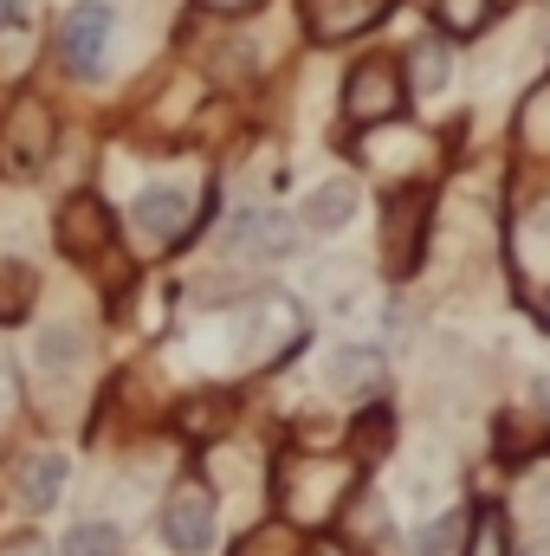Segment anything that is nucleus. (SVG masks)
<instances>
[{
  "instance_id": "1a4fd4ad",
  "label": "nucleus",
  "mask_w": 550,
  "mask_h": 556,
  "mask_svg": "<svg viewBox=\"0 0 550 556\" xmlns=\"http://www.w3.org/2000/svg\"><path fill=\"white\" fill-rule=\"evenodd\" d=\"M227 247H234L240 260H273V253L291 247V227L278 220L273 207H247V214L227 227Z\"/></svg>"
},
{
  "instance_id": "6ab92c4d",
  "label": "nucleus",
  "mask_w": 550,
  "mask_h": 556,
  "mask_svg": "<svg viewBox=\"0 0 550 556\" xmlns=\"http://www.w3.org/2000/svg\"><path fill=\"white\" fill-rule=\"evenodd\" d=\"M453 544H460V518L447 511V518H434V525L414 538V556H453Z\"/></svg>"
},
{
  "instance_id": "5701e85b",
  "label": "nucleus",
  "mask_w": 550,
  "mask_h": 556,
  "mask_svg": "<svg viewBox=\"0 0 550 556\" xmlns=\"http://www.w3.org/2000/svg\"><path fill=\"white\" fill-rule=\"evenodd\" d=\"M311 556H350V551H337V544H317V551H311Z\"/></svg>"
},
{
  "instance_id": "4468645a",
  "label": "nucleus",
  "mask_w": 550,
  "mask_h": 556,
  "mask_svg": "<svg viewBox=\"0 0 550 556\" xmlns=\"http://www.w3.org/2000/svg\"><path fill=\"white\" fill-rule=\"evenodd\" d=\"M466 556H512V525H505V511H479V518H473Z\"/></svg>"
},
{
  "instance_id": "ddd939ff",
  "label": "nucleus",
  "mask_w": 550,
  "mask_h": 556,
  "mask_svg": "<svg viewBox=\"0 0 550 556\" xmlns=\"http://www.w3.org/2000/svg\"><path fill=\"white\" fill-rule=\"evenodd\" d=\"M26 304H33V266H20V260H0V324L26 317Z\"/></svg>"
},
{
  "instance_id": "aec40b11",
  "label": "nucleus",
  "mask_w": 550,
  "mask_h": 556,
  "mask_svg": "<svg viewBox=\"0 0 550 556\" xmlns=\"http://www.w3.org/2000/svg\"><path fill=\"white\" fill-rule=\"evenodd\" d=\"M414 65H421V72H414V78H421V85H427V91H434V85H440V78H447V52H440V46H434V39H427V46H421V52H414Z\"/></svg>"
},
{
  "instance_id": "9d476101",
  "label": "nucleus",
  "mask_w": 550,
  "mask_h": 556,
  "mask_svg": "<svg viewBox=\"0 0 550 556\" xmlns=\"http://www.w3.org/2000/svg\"><path fill=\"white\" fill-rule=\"evenodd\" d=\"M59 492H65V459H59V453H33V459L20 466V498H26V511H52Z\"/></svg>"
},
{
  "instance_id": "a211bd4d",
  "label": "nucleus",
  "mask_w": 550,
  "mask_h": 556,
  "mask_svg": "<svg viewBox=\"0 0 550 556\" xmlns=\"http://www.w3.org/2000/svg\"><path fill=\"white\" fill-rule=\"evenodd\" d=\"M389 433H396V420H389V408H370V415L357 420V459H376Z\"/></svg>"
},
{
  "instance_id": "0eeeda50",
  "label": "nucleus",
  "mask_w": 550,
  "mask_h": 556,
  "mask_svg": "<svg viewBox=\"0 0 550 556\" xmlns=\"http://www.w3.org/2000/svg\"><path fill=\"white\" fill-rule=\"evenodd\" d=\"M130 227L142 233L149 253H162V247H175L188 233V201L175 188H155V194H142L137 207H130Z\"/></svg>"
},
{
  "instance_id": "7ed1b4c3",
  "label": "nucleus",
  "mask_w": 550,
  "mask_h": 556,
  "mask_svg": "<svg viewBox=\"0 0 550 556\" xmlns=\"http://www.w3.org/2000/svg\"><path fill=\"white\" fill-rule=\"evenodd\" d=\"M162 538L188 556H201L214 544V492H208L201 479H182V485L168 492V505H162Z\"/></svg>"
},
{
  "instance_id": "f8f14e48",
  "label": "nucleus",
  "mask_w": 550,
  "mask_h": 556,
  "mask_svg": "<svg viewBox=\"0 0 550 556\" xmlns=\"http://www.w3.org/2000/svg\"><path fill=\"white\" fill-rule=\"evenodd\" d=\"M330 382L337 389H376L383 382V356L376 350H337L330 356Z\"/></svg>"
},
{
  "instance_id": "20e7f679",
  "label": "nucleus",
  "mask_w": 550,
  "mask_h": 556,
  "mask_svg": "<svg viewBox=\"0 0 550 556\" xmlns=\"http://www.w3.org/2000/svg\"><path fill=\"white\" fill-rule=\"evenodd\" d=\"M52 111L39 104V98H26V104H13L7 111V130H0V162H7V175H33L46 155H52Z\"/></svg>"
},
{
  "instance_id": "9b49d317",
  "label": "nucleus",
  "mask_w": 550,
  "mask_h": 556,
  "mask_svg": "<svg viewBox=\"0 0 550 556\" xmlns=\"http://www.w3.org/2000/svg\"><path fill=\"white\" fill-rule=\"evenodd\" d=\"M350 207H357V188H350V181H324V188L304 201V227H343Z\"/></svg>"
},
{
  "instance_id": "39448f33",
  "label": "nucleus",
  "mask_w": 550,
  "mask_h": 556,
  "mask_svg": "<svg viewBox=\"0 0 550 556\" xmlns=\"http://www.w3.org/2000/svg\"><path fill=\"white\" fill-rule=\"evenodd\" d=\"M427 188H402L389 194L383 207V260H389V278H409L414 260H421V220H427Z\"/></svg>"
},
{
  "instance_id": "f3484780",
  "label": "nucleus",
  "mask_w": 550,
  "mask_h": 556,
  "mask_svg": "<svg viewBox=\"0 0 550 556\" xmlns=\"http://www.w3.org/2000/svg\"><path fill=\"white\" fill-rule=\"evenodd\" d=\"M486 20H492V0H440V26H447V33H460V39H466V33H479Z\"/></svg>"
},
{
  "instance_id": "2eb2a0df",
  "label": "nucleus",
  "mask_w": 550,
  "mask_h": 556,
  "mask_svg": "<svg viewBox=\"0 0 550 556\" xmlns=\"http://www.w3.org/2000/svg\"><path fill=\"white\" fill-rule=\"evenodd\" d=\"M234 556H298V531L291 525H260L253 538H240Z\"/></svg>"
},
{
  "instance_id": "dca6fc26",
  "label": "nucleus",
  "mask_w": 550,
  "mask_h": 556,
  "mask_svg": "<svg viewBox=\"0 0 550 556\" xmlns=\"http://www.w3.org/2000/svg\"><path fill=\"white\" fill-rule=\"evenodd\" d=\"M65 556H124V538H117L111 525H78V531L65 538Z\"/></svg>"
},
{
  "instance_id": "f03ea898",
  "label": "nucleus",
  "mask_w": 550,
  "mask_h": 556,
  "mask_svg": "<svg viewBox=\"0 0 550 556\" xmlns=\"http://www.w3.org/2000/svg\"><path fill=\"white\" fill-rule=\"evenodd\" d=\"M111 26H117V13H111L104 0H78V7L59 20V52H65V65H72L78 78H98V72H104Z\"/></svg>"
},
{
  "instance_id": "4be33fe9",
  "label": "nucleus",
  "mask_w": 550,
  "mask_h": 556,
  "mask_svg": "<svg viewBox=\"0 0 550 556\" xmlns=\"http://www.w3.org/2000/svg\"><path fill=\"white\" fill-rule=\"evenodd\" d=\"M20 7H26V0H0V26H13V20H20Z\"/></svg>"
},
{
  "instance_id": "6e6552de",
  "label": "nucleus",
  "mask_w": 550,
  "mask_h": 556,
  "mask_svg": "<svg viewBox=\"0 0 550 556\" xmlns=\"http://www.w3.org/2000/svg\"><path fill=\"white\" fill-rule=\"evenodd\" d=\"M304 13H311V39H357L389 13V0H311Z\"/></svg>"
},
{
  "instance_id": "412c9836",
  "label": "nucleus",
  "mask_w": 550,
  "mask_h": 556,
  "mask_svg": "<svg viewBox=\"0 0 550 556\" xmlns=\"http://www.w3.org/2000/svg\"><path fill=\"white\" fill-rule=\"evenodd\" d=\"M201 7H208V13H253L260 0H201Z\"/></svg>"
},
{
  "instance_id": "f257e3e1",
  "label": "nucleus",
  "mask_w": 550,
  "mask_h": 556,
  "mask_svg": "<svg viewBox=\"0 0 550 556\" xmlns=\"http://www.w3.org/2000/svg\"><path fill=\"white\" fill-rule=\"evenodd\" d=\"M402 104H409L402 65H389V59L357 65L350 85H343V117H350V124H389V117H402Z\"/></svg>"
},
{
  "instance_id": "423d86ee",
  "label": "nucleus",
  "mask_w": 550,
  "mask_h": 556,
  "mask_svg": "<svg viewBox=\"0 0 550 556\" xmlns=\"http://www.w3.org/2000/svg\"><path fill=\"white\" fill-rule=\"evenodd\" d=\"M104 247H111V214H104V201H98V194L65 201V207H59V253H65V260H98Z\"/></svg>"
}]
</instances>
